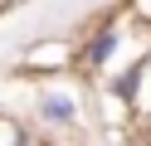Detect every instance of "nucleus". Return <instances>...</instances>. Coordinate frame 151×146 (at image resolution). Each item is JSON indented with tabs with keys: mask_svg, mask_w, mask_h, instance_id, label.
<instances>
[{
	"mask_svg": "<svg viewBox=\"0 0 151 146\" xmlns=\"http://www.w3.org/2000/svg\"><path fill=\"white\" fill-rule=\"evenodd\" d=\"M29 112L34 122L44 127V136H73L88 127V83L73 73H59V78H39L34 83V97H29Z\"/></svg>",
	"mask_w": 151,
	"mask_h": 146,
	"instance_id": "f257e3e1",
	"label": "nucleus"
},
{
	"mask_svg": "<svg viewBox=\"0 0 151 146\" xmlns=\"http://www.w3.org/2000/svg\"><path fill=\"white\" fill-rule=\"evenodd\" d=\"M44 136H34L29 122H20L15 112H0V146H39Z\"/></svg>",
	"mask_w": 151,
	"mask_h": 146,
	"instance_id": "20e7f679",
	"label": "nucleus"
},
{
	"mask_svg": "<svg viewBox=\"0 0 151 146\" xmlns=\"http://www.w3.org/2000/svg\"><path fill=\"white\" fill-rule=\"evenodd\" d=\"M20 68L34 78H59V73H78V39H39L20 54Z\"/></svg>",
	"mask_w": 151,
	"mask_h": 146,
	"instance_id": "7ed1b4c3",
	"label": "nucleus"
},
{
	"mask_svg": "<svg viewBox=\"0 0 151 146\" xmlns=\"http://www.w3.org/2000/svg\"><path fill=\"white\" fill-rule=\"evenodd\" d=\"M39 146H68V141H63V136H44Z\"/></svg>",
	"mask_w": 151,
	"mask_h": 146,
	"instance_id": "39448f33",
	"label": "nucleus"
},
{
	"mask_svg": "<svg viewBox=\"0 0 151 146\" xmlns=\"http://www.w3.org/2000/svg\"><path fill=\"white\" fill-rule=\"evenodd\" d=\"M137 29V15H98V24H88V34L78 39V73L107 78L117 63H127V39Z\"/></svg>",
	"mask_w": 151,
	"mask_h": 146,
	"instance_id": "f03ea898",
	"label": "nucleus"
},
{
	"mask_svg": "<svg viewBox=\"0 0 151 146\" xmlns=\"http://www.w3.org/2000/svg\"><path fill=\"white\" fill-rule=\"evenodd\" d=\"M15 5H24V0H0V15H5V10H15Z\"/></svg>",
	"mask_w": 151,
	"mask_h": 146,
	"instance_id": "423d86ee",
	"label": "nucleus"
}]
</instances>
